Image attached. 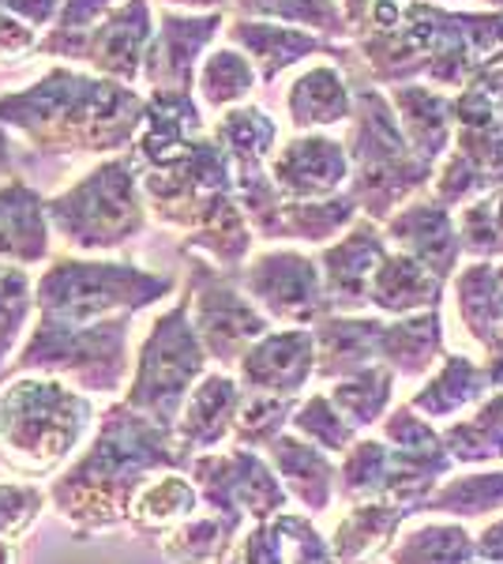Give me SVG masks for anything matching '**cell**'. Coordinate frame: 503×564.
<instances>
[{"mask_svg": "<svg viewBox=\"0 0 503 564\" xmlns=\"http://www.w3.org/2000/svg\"><path fill=\"white\" fill-rule=\"evenodd\" d=\"M177 433L113 403L98 422L95 436L57 478L50 481V505L79 534L113 531L132 523L135 497L162 478V470H185Z\"/></svg>", "mask_w": 503, "mask_h": 564, "instance_id": "6da1fadb", "label": "cell"}, {"mask_svg": "<svg viewBox=\"0 0 503 564\" xmlns=\"http://www.w3.org/2000/svg\"><path fill=\"white\" fill-rule=\"evenodd\" d=\"M143 117L147 95L72 65H53L34 84L0 95V124L39 154H128Z\"/></svg>", "mask_w": 503, "mask_h": 564, "instance_id": "7a4b0ae2", "label": "cell"}, {"mask_svg": "<svg viewBox=\"0 0 503 564\" xmlns=\"http://www.w3.org/2000/svg\"><path fill=\"white\" fill-rule=\"evenodd\" d=\"M95 425L87 391L57 377L23 372L0 384V467L23 478L61 470Z\"/></svg>", "mask_w": 503, "mask_h": 564, "instance_id": "3957f363", "label": "cell"}, {"mask_svg": "<svg viewBox=\"0 0 503 564\" xmlns=\"http://www.w3.org/2000/svg\"><path fill=\"white\" fill-rule=\"evenodd\" d=\"M34 294H39V321L87 327L166 302L177 294V275L147 271L132 260L53 257L34 282Z\"/></svg>", "mask_w": 503, "mask_h": 564, "instance_id": "277c9868", "label": "cell"}, {"mask_svg": "<svg viewBox=\"0 0 503 564\" xmlns=\"http://www.w3.org/2000/svg\"><path fill=\"white\" fill-rule=\"evenodd\" d=\"M53 234L68 249L98 257V252L124 249L151 223V207L143 196V166L135 154H113L90 166L76 185L50 196Z\"/></svg>", "mask_w": 503, "mask_h": 564, "instance_id": "5b68a950", "label": "cell"}, {"mask_svg": "<svg viewBox=\"0 0 503 564\" xmlns=\"http://www.w3.org/2000/svg\"><path fill=\"white\" fill-rule=\"evenodd\" d=\"M128 335H132V316L87 327L39 321L4 377L12 380L23 372H42V377H57L87 395H117L132 380L135 366Z\"/></svg>", "mask_w": 503, "mask_h": 564, "instance_id": "8992f818", "label": "cell"}, {"mask_svg": "<svg viewBox=\"0 0 503 564\" xmlns=\"http://www.w3.org/2000/svg\"><path fill=\"white\" fill-rule=\"evenodd\" d=\"M204 369H207V350L196 335V324H192L188 297L177 294V302L151 321L140 350H135L124 403L135 414L162 425V430L177 433L181 411H185L188 395L204 380Z\"/></svg>", "mask_w": 503, "mask_h": 564, "instance_id": "52a82bcc", "label": "cell"}, {"mask_svg": "<svg viewBox=\"0 0 503 564\" xmlns=\"http://www.w3.org/2000/svg\"><path fill=\"white\" fill-rule=\"evenodd\" d=\"M350 170H353V199L372 215H387L391 204L417 188L428 177V166L409 148L406 132L391 98L376 84H353V117H350Z\"/></svg>", "mask_w": 503, "mask_h": 564, "instance_id": "ba28073f", "label": "cell"}, {"mask_svg": "<svg viewBox=\"0 0 503 564\" xmlns=\"http://www.w3.org/2000/svg\"><path fill=\"white\" fill-rule=\"evenodd\" d=\"M143 196L162 226L192 234L218 199L233 196V159L215 135H204L170 166L143 170Z\"/></svg>", "mask_w": 503, "mask_h": 564, "instance_id": "9c48e42d", "label": "cell"}, {"mask_svg": "<svg viewBox=\"0 0 503 564\" xmlns=\"http://www.w3.org/2000/svg\"><path fill=\"white\" fill-rule=\"evenodd\" d=\"M185 297L207 358L222 361V366H233L237 358H244L252 350L249 343L267 332V321L237 290L233 271H222L218 263L188 257Z\"/></svg>", "mask_w": 503, "mask_h": 564, "instance_id": "30bf717a", "label": "cell"}, {"mask_svg": "<svg viewBox=\"0 0 503 564\" xmlns=\"http://www.w3.org/2000/svg\"><path fill=\"white\" fill-rule=\"evenodd\" d=\"M230 12H177L162 8L158 34L143 65V84L147 90H188L196 95L199 65L210 53V42L226 31Z\"/></svg>", "mask_w": 503, "mask_h": 564, "instance_id": "8fae6325", "label": "cell"}, {"mask_svg": "<svg viewBox=\"0 0 503 564\" xmlns=\"http://www.w3.org/2000/svg\"><path fill=\"white\" fill-rule=\"evenodd\" d=\"M154 34H158V15L151 0H121L90 34L84 68L124 87L143 84V65H147Z\"/></svg>", "mask_w": 503, "mask_h": 564, "instance_id": "7c38bea8", "label": "cell"}, {"mask_svg": "<svg viewBox=\"0 0 503 564\" xmlns=\"http://www.w3.org/2000/svg\"><path fill=\"white\" fill-rule=\"evenodd\" d=\"M226 42L237 45L244 57L252 61L255 72H260V84H274L282 72H289L300 61L316 57H331L335 65H350L353 45L331 42L324 34L300 31V26H286V23H271V20H241V15H230L226 23Z\"/></svg>", "mask_w": 503, "mask_h": 564, "instance_id": "4fadbf2b", "label": "cell"}, {"mask_svg": "<svg viewBox=\"0 0 503 564\" xmlns=\"http://www.w3.org/2000/svg\"><path fill=\"white\" fill-rule=\"evenodd\" d=\"M188 475L196 481L199 497L215 508L218 516L241 520V508H255V512H271L278 508V489L267 478L263 463L249 456V452H230V456H192Z\"/></svg>", "mask_w": 503, "mask_h": 564, "instance_id": "5bb4252c", "label": "cell"}, {"mask_svg": "<svg viewBox=\"0 0 503 564\" xmlns=\"http://www.w3.org/2000/svg\"><path fill=\"white\" fill-rule=\"evenodd\" d=\"M271 177L286 199H331L350 177V151L342 140L300 132L271 159Z\"/></svg>", "mask_w": 503, "mask_h": 564, "instance_id": "9a60e30c", "label": "cell"}, {"mask_svg": "<svg viewBox=\"0 0 503 564\" xmlns=\"http://www.w3.org/2000/svg\"><path fill=\"white\" fill-rule=\"evenodd\" d=\"M244 290L282 321H308L324 308L316 263L300 252H263L241 271Z\"/></svg>", "mask_w": 503, "mask_h": 564, "instance_id": "2e32d148", "label": "cell"}, {"mask_svg": "<svg viewBox=\"0 0 503 564\" xmlns=\"http://www.w3.org/2000/svg\"><path fill=\"white\" fill-rule=\"evenodd\" d=\"M204 135H210L204 106L188 90H147V117L135 135V162L143 170H158L188 154Z\"/></svg>", "mask_w": 503, "mask_h": 564, "instance_id": "e0dca14e", "label": "cell"}, {"mask_svg": "<svg viewBox=\"0 0 503 564\" xmlns=\"http://www.w3.org/2000/svg\"><path fill=\"white\" fill-rule=\"evenodd\" d=\"M50 199L31 181L8 177L0 185V263H42L50 260Z\"/></svg>", "mask_w": 503, "mask_h": 564, "instance_id": "ac0fdd59", "label": "cell"}, {"mask_svg": "<svg viewBox=\"0 0 503 564\" xmlns=\"http://www.w3.org/2000/svg\"><path fill=\"white\" fill-rule=\"evenodd\" d=\"M237 414H241V391L226 372H207L188 395L185 411L177 422V448L181 456L192 459V452H204L222 444L230 430H237Z\"/></svg>", "mask_w": 503, "mask_h": 564, "instance_id": "d6986e66", "label": "cell"}, {"mask_svg": "<svg viewBox=\"0 0 503 564\" xmlns=\"http://www.w3.org/2000/svg\"><path fill=\"white\" fill-rule=\"evenodd\" d=\"M286 113L297 132L331 129L353 117V84L342 72V65L327 61V65H313L289 84L286 90Z\"/></svg>", "mask_w": 503, "mask_h": 564, "instance_id": "ffe728a7", "label": "cell"}, {"mask_svg": "<svg viewBox=\"0 0 503 564\" xmlns=\"http://www.w3.org/2000/svg\"><path fill=\"white\" fill-rule=\"evenodd\" d=\"M391 106L398 113V124L406 132L409 148L420 159L433 162L447 143H451V124H455V98H447L444 90L425 87V84H406L391 87Z\"/></svg>", "mask_w": 503, "mask_h": 564, "instance_id": "44dd1931", "label": "cell"}, {"mask_svg": "<svg viewBox=\"0 0 503 564\" xmlns=\"http://www.w3.org/2000/svg\"><path fill=\"white\" fill-rule=\"evenodd\" d=\"M308 361H313V339L305 332L267 335L241 358V377L260 391H297Z\"/></svg>", "mask_w": 503, "mask_h": 564, "instance_id": "7402d4cb", "label": "cell"}, {"mask_svg": "<svg viewBox=\"0 0 503 564\" xmlns=\"http://www.w3.org/2000/svg\"><path fill=\"white\" fill-rule=\"evenodd\" d=\"M249 249H252V223L244 215V207L237 204V193L218 199L204 223L192 234H185V241H181V252H207L222 271L241 268Z\"/></svg>", "mask_w": 503, "mask_h": 564, "instance_id": "603a6c76", "label": "cell"}, {"mask_svg": "<svg viewBox=\"0 0 503 564\" xmlns=\"http://www.w3.org/2000/svg\"><path fill=\"white\" fill-rule=\"evenodd\" d=\"M255 84H260V72H255L252 61L237 45H218V50H210L204 57V65H199L196 98L204 109L226 113V109L249 102Z\"/></svg>", "mask_w": 503, "mask_h": 564, "instance_id": "cb8c5ba5", "label": "cell"}, {"mask_svg": "<svg viewBox=\"0 0 503 564\" xmlns=\"http://www.w3.org/2000/svg\"><path fill=\"white\" fill-rule=\"evenodd\" d=\"M230 12L241 15V20H271L324 34L331 42H350L342 0H233Z\"/></svg>", "mask_w": 503, "mask_h": 564, "instance_id": "d4e9b609", "label": "cell"}, {"mask_svg": "<svg viewBox=\"0 0 503 564\" xmlns=\"http://www.w3.org/2000/svg\"><path fill=\"white\" fill-rule=\"evenodd\" d=\"M117 4H121V0H64L57 23L42 34L34 57L57 61V65H72V68L87 65L90 34L98 31V23H102Z\"/></svg>", "mask_w": 503, "mask_h": 564, "instance_id": "484cf974", "label": "cell"}, {"mask_svg": "<svg viewBox=\"0 0 503 564\" xmlns=\"http://www.w3.org/2000/svg\"><path fill=\"white\" fill-rule=\"evenodd\" d=\"M210 135L226 148L233 166H267L278 140V124L263 106H233L210 124Z\"/></svg>", "mask_w": 503, "mask_h": 564, "instance_id": "4316f807", "label": "cell"}, {"mask_svg": "<svg viewBox=\"0 0 503 564\" xmlns=\"http://www.w3.org/2000/svg\"><path fill=\"white\" fill-rule=\"evenodd\" d=\"M199 489L192 478L181 475H162L154 478L140 497H135L132 508V527L135 531H173L185 520H192V512L199 508Z\"/></svg>", "mask_w": 503, "mask_h": 564, "instance_id": "83f0119b", "label": "cell"}, {"mask_svg": "<svg viewBox=\"0 0 503 564\" xmlns=\"http://www.w3.org/2000/svg\"><path fill=\"white\" fill-rule=\"evenodd\" d=\"M383 257V245L376 238L369 223H361L357 230L346 238L342 245L324 252V271H327V282H331V297L335 302H346V297H357L361 294V279L369 275L372 260Z\"/></svg>", "mask_w": 503, "mask_h": 564, "instance_id": "f1b7e54d", "label": "cell"}, {"mask_svg": "<svg viewBox=\"0 0 503 564\" xmlns=\"http://www.w3.org/2000/svg\"><path fill=\"white\" fill-rule=\"evenodd\" d=\"M237 520L230 516H210V520H185L162 539V553L173 564H215L226 557Z\"/></svg>", "mask_w": 503, "mask_h": 564, "instance_id": "f546056e", "label": "cell"}, {"mask_svg": "<svg viewBox=\"0 0 503 564\" xmlns=\"http://www.w3.org/2000/svg\"><path fill=\"white\" fill-rule=\"evenodd\" d=\"M34 308H39V294H34L31 271L20 263H0V369L20 347Z\"/></svg>", "mask_w": 503, "mask_h": 564, "instance_id": "4dcf8cb0", "label": "cell"}, {"mask_svg": "<svg viewBox=\"0 0 503 564\" xmlns=\"http://www.w3.org/2000/svg\"><path fill=\"white\" fill-rule=\"evenodd\" d=\"M357 212L353 196H331V199H286L278 223V238H300V241H327L342 230Z\"/></svg>", "mask_w": 503, "mask_h": 564, "instance_id": "1f68e13d", "label": "cell"}, {"mask_svg": "<svg viewBox=\"0 0 503 564\" xmlns=\"http://www.w3.org/2000/svg\"><path fill=\"white\" fill-rule=\"evenodd\" d=\"M50 505V497L39 486H26V481H4L0 486V539L15 542L23 539L42 516V508Z\"/></svg>", "mask_w": 503, "mask_h": 564, "instance_id": "d6a6232c", "label": "cell"}, {"mask_svg": "<svg viewBox=\"0 0 503 564\" xmlns=\"http://www.w3.org/2000/svg\"><path fill=\"white\" fill-rule=\"evenodd\" d=\"M39 42H42V34L34 31V26H26L23 20H15V15H8V12H0V68L20 65L23 57H34V53H39Z\"/></svg>", "mask_w": 503, "mask_h": 564, "instance_id": "836d02e7", "label": "cell"}, {"mask_svg": "<svg viewBox=\"0 0 503 564\" xmlns=\"http://www.w3.org/2000/svg\"><path fill=\"white\" fill-rule=\"evenodd\" d=\"M61 4L64 0H0V12L15 15V20H23L26 26H34L39 34H45L53 23H57Z\"/></svg>", "mask_w": 503, "mask_h": 564, "instance_id": "e575fe53", "label": "cell"}, {"mask_svg": "<svg viewBox=\"0 0 503 564\" xmlns=\"http://www.w3.org/2000/svg\"><path fill=\"white\" fill-rule=\"evenodd\" d=\"M162 8H177V12H230L233 0H158Z\"/></svg>", "mask_w": 503, "mask_h": 564, "instance_id": "d590c367", "label": "cell"}, {"mask_svg": "<svg viewBox=\"0 0 503 564\" xmlns=\"http://www.w3.org/2000/svg\"><path fill=\"white\" fill-rule=\"evenodd\" d=\"M376 4H380V0H342V12H346V23H350V34L364 23V15H369Z\"/></svg>", "mask_w": 503, "mask_h": 564, "instance_id": "8d00e7d4", "label": "cell"}, {"mask_svg": "<svg viewBox=\"0 0 503 564\" xmlns=\"http://www.w3.org/2000/svg\"><path fill=\"white\" fill-rule=\"evenodd\" d=\"M8 177H15V159H12V132L0 124V185Z\"/></svg>", "mask_w": 503, "mask_h": 564, "instance_id": "74e56055", "label": "cell"}, {"mask_svg": "<svg viewBox=\"0 0 503 564\" xmlns=\"http://www.w3.org/2000/svg\"><path fill=\"white\" fill-rule=\"evenodd\" d=\"M484 84H489V90H492V98H496V109H500V121H503V65L500 68H489L484 72Z\"/></svg>", "mask_w": 503, "mask_h": 564, "instance_id": "f35d334b", "label": "cell"}, {"mask_svg": "<svg viewBox=\"0 0 503 564\" xmlns=\"http://www.w3.org/2000/svg\"><path fill=\"white\" fill-rule=\"evenodd\" d=\"M0 564H15V550H12V542H4V539H0Z\"/></svg>", "mask_w": 503, "mask_h": 564, "instance_id": "ab89813d", "label": "cell"}, {"mask_svg": "<svg viewBox=\"0 0 503 564\" xmlns=\"http://www.w3.org/2000/svg\"><path fill=\"white\" fill-rule=\"evenodd\" d=\"M0 384H4V377H0Z\"/></svg>", "mask_w": 503, "mask_h": 564, "instance_id": "60d3db41", "label": "cell"}]
</instances>
